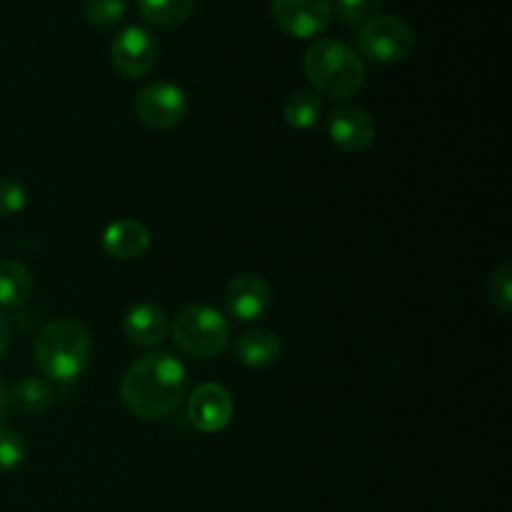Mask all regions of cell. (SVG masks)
Instances as JSON below:
<instances>
[{
  "label": "cell",
  "instance_id": "obj_1",
  "mask_svg": "<svg viewBox=\"0 0 512 512\" xmlns=\"http://www.w3.org/2000/svg\"><path fill=\"white\" fill-rule=\"evenodd\" d=\"M188 390V373L170 353L140 355L120 380L125 410L140 420H163L178 410Z\"/></svg>",
  "mask_w": 512,
  "mask_h": 512
},
{
  "label": "cell",
  "instance_id": "obj_2",
  "mask_svg": "<svg viewBox=\"0 0 512 512\" xmlns=\"http://www.w3.org/2000/svg\"><path fill=\"white\" fill-rule=\"evenodd\" d=\"M90 355H93V340L80 320L58 318L35 335V365L53 383L78 380L88 368Z\"/></svg>",
  "mask_w": 512,
  "mask_h": 512
},
{
  "label": "cell",
  "instance_id": "obj_3",
  "mask_svg": "<svg viewBox=\"0 0 512 512\" xmlns=\"http://www.w3.org/2000/svg\"><path fill=\"white\" fill-rule=\"evenodd\" d=\"M305 75L323 98L348 100L365 85V65L350 45L340 40H315L303 58Z\"/></svg>",
  "mask_w": 512,
  "mask_h": 512
},
{
  "label": "cell",
  "instance_id": "obj_4",
  "mask_svg": "<svg viewBox=\"0 0 512 512\" xmlns=\"http://www.w3.org/2000/svg\"><path fill=\"white\" fill-rule=\"evenodd\" d=\"M173 340L188 358L208 360L223 353L230 343V323L210 305H190L173 320Z\"/></svg>",
  "mask_w": 512,
  "mask_h": 512
},
{
  "label": "cell",
  "instance_id": "obj_5",
  "mask_svg": "<svg viewBox=\"0 0 512 512\" xmlns=\"http://www.w3.org/2000/svg\"><path fill=\"white\" fill-rule=\"evenodd\" d=\"M358 48L373 63H400L415 50V30L398 15H375L360 28Z\"/></svg>",
  "mask_w": 512,
  "mask_h": 512
},
{
  "label": "cell",
  "instance_id": "obj_6",
  "mask_svg": "<svg viewBox=\"0 0 512 512\" xmlns=\"http://www.w3.org/2000/svg\"><path fill=\"white\" fill-rule=\"evenodd\" d=\"M135 115L153 130H170L188 115V95L175 83H150L135 98Z\"/></svg>",
  "mask_w": 512,
  "mask_h": 512
},
{
  "label": "cell",
  "instance_id": "obj_7",
  "mask_svg": "<svg viewBox=\"0 0 512 512\" xmlns=\"http://www.w3.org/2000/svg\"><path fill=\"white\" fill-rule=\"evenodd\" d=\"M110 63L123 78H145L158 65V40L140 25H128L110 43Z\"/></svg>",
  "mask_w": 512,
  "mask_h": 512
},
{
  "label": "cell",
  "instance_id": "obj_8",
  "mask_svg": "<svg viewBox=\"0 0 512 512\" xmlns=\"http://www.w3.org/2000/svg\"><path fill=\"white\" fill-rule=\"evenodd\" d=\"M270 15L285 35L315 38L333 18L330 0H270Z\"/></svg>",
  "mask_w": 512,
  "mask_h": 512
},
{
  "label": "cell",
  "instance_id": "obj_9",
  "mask_svg": "<svg viewBox=\"0 0 512 512\" xmlns=\"http://www.w3.org/2000/svg\"><path fill=\"white\" fill-rule=\"evenodd\" d=\"M273 290L268 280L255 273H240L225 288V308L238 323H255L270 313Z\"/></svg>",
  "mask_w": 512,
  "mask_h": 512
},
{
  "label": "cell",
  "instance_id": "obj_10",
  "mask_svg": "<svg viewBox=\"0 0 512 512\" xmlns=\"http://www.w3.org/2000/svg\"><path fill=\"white\" fill-rule=\"evenodd\" d=\"M235 413L233 398L218 383H203L188 398V420L200 433H220L230 425Z\"/></svg>",
  "mask_w": 512,
  "mask_h": 512
},
{
  "label": "cell",
  "instance_id": "obj_11",
  "mask_svg": "<svg viewBox=\"0 0 512 512\" xmlns=\"http://www.w3.org/2000/svg\"><path fill=\"white\" fill-rule=\"evenodd\" d=\"M330 140L345 153H360L375 143V120L355 105L335 108L328 118Z\"/></svg>",
  "mask_w": 512,
  "mask_h": 512
},
{
  "label": "cell",
  "instance_id": "obj_12",
  "mask_svg": "<svg viewBox=\"0 0 512 512\" xmlns=\"http://www.w3.org/2000/svg\"><path fill=\"white\" fill-rule=\"evenodd\" d=\"M123 330L130 343L153 348V345L163 343L165 335H168V315L163 313L160 305L138 303L125 313Z\"/></svg>",
  "mask_w": 512,
  "mask_h": 512
},
{
  "label": "cell",
  "instance_id": "obj_13",
  "mask_svg": "<svg viewBox=\"0 0 512 512\" xmlns=\"http://www.w3.org/2000/svg\"><path fill=\"white\" fill-rule=\"evenodd\" d=\"M103 248L115 260H135L150 248V230L140 220H115L103 233Z\"/></svg>",
  "mask_w": 512,
  "mask_h": 512
},
{
  "label": "cell",
  "instance_id": "obj_14",
  "mask_svg": "<svg viewBox=\"0 0 512 512\" xmlns=\"http://www.w3.org/2000/svg\"><path fill=\"white\" fill-rule=\"evenodd\" d=\"M280 350H283V345H280L278 335L263 328L240 335L233 345L235 358L248 368H270V365L278 363Z\"/></svg>",
  "mask_w": 512,
  "mask_h": 512
},
{
  "label": "cell",
  "instance_id": "obj_15",
  "mask_svg": "<svg viewBox=\"0 0 512 512\" xmlns=\"http://www.w3.org/2000/svg\"><path fill=\"white\" fill-rule=\"evenodd\" d=\"M33 275L15 260H0V308H23L33 298Z\"/></svg>",
  "mask_w": 512,
  "mask_h": 512
},
{
  "label": "cell",
  "instance_id": "obj_16",
  "mask_svg": "<svg viewBox=\"0 0 512 512\" xmlns=\"http://www.w3.org/2000/svg\"><path fill=\"white\" fill-rule=\"evenodd\" d=\"M10 410H18L23 415H40L53 403V390L40 378H20L8 388Z\"/></svg>",
  "mask_w": 512,
  "mask_h": 512
},
{
  "label": "cell",
  "instance_id": "obj_17",
  "mask_svg": "<svg viewBox=\"0 0 512 512\" xmlns=\"http://www.w3.org/2000/svg\"><path fill=\"white\" fill-rule=\"evenodd\" d=\"M198 0H138V10L155 28H178L193 15Z\"/></svg>",
  "mask_w": 512,
  "mask_h": 512
},
{
  "label": "cell",
  "instance_id": "obj_18",
  "mask_svg": "<svg viewBox=\"0 0 512 512\" xmlns=\"http://www.w3.org/2000/svg\"><path fill=\"white\" fill-rule=\"evenodd\" d=\"M283 115L290 128H313L323 118V98L318 93H313V90H298V93H293L285 100Z\"/></svg>",
  "mask_w": 512,
  "mask_h": 512
},
{
  "label": "cell",
  "instance_id": "obj_19",
  "mask_svg": "<svg viewBox=\"0 0 512 512\" xmlns=\"http://www.w3.org/2000/svg\"><path fill=\"white\" fill-rule=\"evenodd\" d=\"M130 0H85L83 15L88 25L98 30H110L125 18Z\"/></svg>",
  "mask_w": 512,
  "mask_h": 512
},
{
  "label": "cell",
  "instance_id": "obj_20",
  "mask_svg": "<svg viewBox=\"0 0 512 512\" xmlns=\"http://www.w3.org/2000/svg\"><path fill=\"white\" fill-rule=\"evenodd\" d=\"M385 0H330V8L335 10L338 20L348 28H363L368 20L378 15Z\"/></svg>",
  "mask_w": 512,
  "mask_h": 512
},
{
  "label": "cell",
  "instance_id": "obj_21",
  "mask_svg": "<svg viewBox=\"0 0 512 512\" xmlns=\"http://www.w3.org/2000/svg\"><path fill=\"white\" fill-rule=\"evenodd\" d=\"M25 455H28V445H25L23 435L18 430L0 425V470L8 473V470L20 468Z\"/></svg>",
  "mask_w": 512,
  "mask_h": 512
},
{
  "label": "cell",
  "instance_id": "obj_22",
  "mask_svg": "<svg viewBox=\"0 0 512 512\" xmlns=\"http://www.w3.org/2000/svg\"><path fill=\"white\" fill-rule=\"evenodd\" d=\"M488 295L490 303L500 310V313H510L512 310V265L505 263L498 270H493L488 280Z\"/></svg>",
  "mask_w": 512,
  "mask_h": 512
},
{
  "label": "cell",
  "instance_id": "obj_23",
  "mask_svg": "<svg viewBox=\"0 0 512 512\" xmlns=\"http://www.w3.org/2000/svg\"><path fill=\"white\" fill-rule=\"evenodd\" d=\"M28 203L25 185L15 178H0V218L18 215Z\"/></svg>",
  "mask_w": 512,
  "mask_h": 512
},
{
  "label": "cell",
  "instance_id": "obj_24",
  "mask_svg": "<svg viewBox=\"0 0 512 512\" xmlns=\"http://www.w3.org/2000/svg\"><path fill=\"white\" fill-rule=\"evenodd\" d=\"M10 413V403H8V388H5V383L0 380V425L5 423V418H8Z\"/></svg>",
  "mask_w": 512,
  "mask_h": 512
},
{
  "label": "cell",
  "instance_id": "obj_25",
  "mask_svg": "<svg viewBox=\"0 0 512 512\" xmlns=\"http://www.w3.org/2000/svg\"><path fill=\"white\" fill-rule=\"evenodd\" d=\"M8 340H10V330H8V323H5L3 313H0V360L5 358V350H8Z\"/></svg>",
  "mask_w": 512,
  "mask_h": 512
}]
</instances>
